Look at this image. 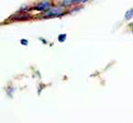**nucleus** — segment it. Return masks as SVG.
Returning a JSON list of instances; mask_svg holds the SVG:
<instances>
[{
  "label": "nucleus",
  "instance_id": "obj_1",
  "mask_svg": "<svg viewBox=\"0 0 133 123\" xmlns=\"http://www.w3.org/2000/svg\"><path fill=\"white\" fill-rule=\"evenodd\" d=\"M63 14V10L61 8H57V9H51L48 13H46V15H49V16H59V15H62Z\"/></svg>",
  "mask_w": 133,
  "mask_h": 123
},
{
  "label": "nucleus",
  "instance_id": "obj_2",
  "mask_svg": "<svg viewBox=\"0 0 133 123\" xmlns=\"http://www.w3.org/2000/svg\"><path fill=\"white\" fill-rule=\"evenodd\" d=\"M50 8V2L48 1H43L41 3H39L36 6V10H40V11H44V10H48Z\"/></svg>",
  "mask_w": 133,
  "mask_h": 123
},
{
  "label": "nucleus",
  "instance_id": "obj_3",
  "mask_svg": "<svg viewBox=\"0 0 133 123\" xmlns=\"http://www.w3.org/2000/svg\"><path fill=\"white\" fill-rule=\"evenodd\" d=\"M124 17H125V19H131L133 17V9H130V10H128L127 12H125Z\"/></svg>",
  "mask_w": 133,
  "mask_h": 123
},
{
  "label": "nucleus",
  "instance_id": "obj_4",
  "mask_svg": "<svg viewBox=\"0 0 133 123\" xmlns=\"http://www.w3.org/2000/svg\"><path fill=\"white\" fill-rule=\"evenodd\" d=\"M65 39H66V35L65 34H62V35H59V37H58V41L59 42H63V41H65Z\"/></svg>",
  "mask_w": 133,
  "mask_h": 123
},
{
  "label": "nucleus",
  "instance_id": "obj_5",
  "mask_svg": "<svg viewBox=\"0 0 133 123\" xmlns=\"http://www.w3.org/2000/svg\"><path fill=\"white\" fill-rule=\"evenodd\" d=\"M72 3H74V1H63L62 4H64V5H68V4H72Z\"/></svg>",
  "mask_w": 133,
  "mask_h": 123
},
{
  "label": "nucleus",
  "instance_id": "obj_6",
  "mask_svg": "<svg viewBox=\"0 0 133 123\" xmlns=\"http://www.w3.org/2000/svg\"><path fill=\"white\" fill-rule=\"evenodd\" d=\"M21 43H23L24 45L27 44V40H25V39H23V40H21Z\"/></svg>",
  "mask_w": 133,
  "mask_h": 123
},
{
  "label": "nucleus",
  "instance_id": "obj_7",
  "mask_svg": "<svg viewBox=\"0 0 133 123\" xmlns=\"http://www.w3.org/2000/svg\"><path fill=\"white\" fill-rule=\"evenodd\" d=\"M132 32H133V30H132Z\"/></svg>",
  "mask_w": 133,
  "mask_h": 123
}]
</instances>
